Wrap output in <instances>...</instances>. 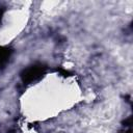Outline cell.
Segmentation results:
<instances>
[{"mask_svg":"<svg viewBox=\"0 0 133 133\" xmlns=\"http://www.w3.org/2000/svg\"><path fill=\"white\" fill-rule=\"evenodd\" d=\"M46 71H47V66L45 64L34 63L24 69L20 73V77L24 84H29V83H32L41 79L45 75Z\"/></svg>","mask_w":133,"mask_h":133,"instance_id":"cell-1","label":"cell"},{"mask_svg":"<svg viewBox=\"0 0 133 133\" xmlns=\"http://www.w3.org/2000/svg\"><path fill=\"white\" fill-rule=\"evenodd\" d=\"M11 53H12V50L10 48L0 46V69L7 63Z\"/></svg>","mask_w":133,"mask_h":133,"instance_id":"cell-2","label":"cell"},{"mask_svg":"<svg viewBox=\"0 0 133 133\" xmlns=\"http://www.w3.org/2000/svg\"><path fill=\"white\" fill-rule=\"evenodd\" d=\"M123 124H124V126H126V127H131V125H132V116H129L128 118H126L124 122H123Z\"/></svg>","mask_w":133,"mask_h":133,"instance_id":"cell-3","label":"cell"},{"mask_svg":"<svg viewBox=\"0 0 133 133\" xmlns=\"http://www.w3.org/2000/svg\"><path fill=\"white\" fill-rule=\"evenodd\" d=\"M57 71L62 75V76H64V77H68V76H71V73L69 72V71H65V70H63V69H57Z\"/></svg>","mask_w":133,"mask_h":133,"instance_id":"cell-4","label":"cell"},{"mask_svg":"<svg viewBox=\"0 0 133 133\" xmlns=\"http://www.w3.org/2000/svg\"><path fill=\"white\" fill-rule=\"evenodd\" d=\"M4 11H5V7L4 6H0V25H1V22H2V18H3Z\"/></svg>","mask_w":133,"mask_h":133,"instance_id":"cell-5","label":"cell"}]
</instances>
